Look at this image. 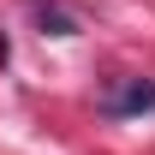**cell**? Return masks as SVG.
Masks as SVG:
<instances>
[{"label":"cell","mask_w":155,"mask_h":155,"mask_svg":"<svg viewBox=\"0 0 155 155\" xmlns=\"http://www.w3.org/2000/svg\"><path fill=\"white\" fill-rule=\"evenodd\" d=\"M107 114H155V84H125L119 96H107Z\"/></svg>","instance_id":"1"}]
</instances>
